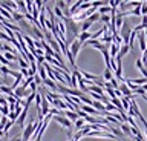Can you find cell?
<instances>
[{
    "label": "cell",
    "instance_id": "obj_9",
    "mask_svg": "<svg viewBox=\"0 0 147 141\" xmlns=\"http://www.w3.org/2000/svg\"><path fill=\"white\" fill-rule=\"evenodd\" d=\"M138 42H140V48H141V51L144 52L146 51V48H147V42H146V35H144V31H141L140 34H138Z\"/></svg>",
    "mask_w": 147,
    "mask_h": 141
},
{
    "label": "cell",
    "instance_id": "obj_24",
    "mask_svg": "<svg viewBox=\"0 0 147 141\" xmlns=\"http://www.w3.org/2000/svg\"><path fill=\"white\" fill-rule=\"evenodd\" d=\"M141 17H147V3L142 2L141 5Z\"/></svg>",
    "mask_w": 147,
    "mask_h": 141
},
{
    "label": "cell",
    "instance_id": "obj_26",
    "mask_svg": "<svg viewBox=\"0 0 147 141\" xmlns=\"http://www.w3.org/2000/svg\"><path fill=\"white\" fill-rule=\"evenodd\" d=\"M34 83H35L37 86H38V84H41V83H43V81H41V78H40L38 75H34Z\"/></svg>",
    "mask_w": 147,
    "mask_h": 141
},
{
    "label": "cell",
    "instance_id": "obj_19",
    "mask_svg": "<svg viewBox=\"0 0 147 141\" xmlns=\"http://www.w3.org/2000/svg\"><path fill=\"white\" fill-rule=\"evenodd\" d=\"M0 92H5V94H8V95H14V90L9 88V86H0Z\"/></svg>",
    "mask_w": 147,
    "mask_h": 141
},
{
    "label": "cell",
    "instance_id": "obj_23",
    "mask_svg": "<svg viewBox=\"0 0 147 141\" xmlns=\"http://www.w3.org/2000/svg\"><path fill=\"white\" fill-rule=\"evenodd\" d=\"M54 14H55V17H61V20L64 19V16H63V11L60 9L58 6H55V8H54Z\"/></svg>",
    "mask_w": 147,
    "mask_h": 141
},
{
    "label": "cell",
    "instance_id": "obj_28",
    "mask_svg": "<svg viewBox=\"0 0 147 141\" xmlns=\"http://www.w3.org/2000/svg\"><path fill=\"white\" fill-rule=\"evenodd\" d=\"M8 141H22V135H18V136H16V138H12V140H8Z\"/></svg>",
    "mask_w": 147,
    "mask_h": 141
},
{
    "label": "cell",
    "instance_id": "obj_33",
    "mask_svg": "<svg viewBox=\"0 0 147 141\" xmlns=\"http://www.w3.org/2000/svg\"><path fill=\"white\" fill-rule=\"evenodd\" d=\"M146 3H147V2H146Z\"/></svg>",
    "mask_w": 147,
    "mask_h": 141
},
{
    "label": "cell",
    "instance_id": "obj_13",
    "mask_svg": "<svg viewBox=\"0 0 147 141\" xmlns=\"http://www.w3.org/2000/svg\"><path fill=\"white\" fill-rule=\"evenodd\" d=\"M112 78H113V72L110 71V67H106V69H104V74H103V80L107 83V81H110Z\"/></svg>",
    "mask_w": 147,
    "mask_h": 141
},
{
    "label": "cell",
    "instance_id": "obj_6",
    "mask_svg": "<svg viewBox=\"0 0 147 141\" xmlns=\"http://www.w3.org/2000/svg\"><path fill=\"white\" fill-rule=\"evenodd\" d=\"M119 92H121L123 97H127V98H130V100H135V95L132 94V90L127 88V84H126V80L123 81L121 84H119Z\"/></svg>",
    "mask_w": 147,
    "mask_h": 141
},
{
    "label": "cell",
    "instance_id": "obj_22",
    "mask_svg": "<svg viewBox=\"0 0 147 141\" xmlns=\"http://www.w3.org/2000/svg\"><path fill=\"white\" fill-rule=\"evenodd\" d=\"M100 22L109 26V23H110V14H109V16H107V14H106V16H101V17H100Z\"/></svg>",
    "mask_w": 147,
    "mask_h": 141
},
{
    "label": "cell",
    "instance_id": "obj_10",
    "mask_svg": "<svg viewBox=\"0 0 147 141\" xmlns=\"http://www.w3.org/2000/svg\"><path fill=\"white\" fill-rule=\"evenodd\" d=\"M64 117H66L71 123H75V121L78 120V118H80L77 112H72V111H64Z\"/></svg>",
    "mask_w": 147,
    "mask_h": 141
},
{
    "label": "cell",
    "instance_id": "obj_1",
    "mask_svg": "<svg viewBox=\"0 0 147 141\" xmlns=\"http://www.w3.org/2000/svg\"><path fill=\"white\" fill-rule=\"evenodd\" d=\"M35 126H37V121H29L25 126L23 134H22V141H29V138L34 135V132H35Z\"/></svg>",
    "mask_w": 147,
    "mask_h": 141
},
{
    "label": "cell",
    "instance_id": "obj_17",
    "mask_svg": "<svg viewBox=\"0 0 147 141\" xmlns=\"http://www.w3.org/2000/svg\"><path fill=\"white\" fill-rule=\"evenodd\" d=\"M112 11V8H110L109 5H104V6H101V8H98V12H100V16H106L107 12H110Z\"/></svg>",
    "mask_w": 147,
    "mask_h": 141
},
{
    "label": "cell",
    "instance_id": "obj_14",
    "mask_svg": "<svg viewBox=\"0 0 147 141\" xmlns=\"http://www.w3.org/2000/svg\"><path fill=\"white\" fill-rule=\"evenodd\" d=\"M90 37H92V32H80V35H78V40L84 45L87 40H90Z\"/></svg>",
    "mask_w": 147,
    "mask_h": 141
},
{
    "label": "cell",
    "instance_id": "obj_21",
    "mask_svg": "<svg viewBox=\"0 0 147 141\" xmlns=\"http://www.w3.org/2000/svg\"><path fill=\"white\" fill-rule=\"evenodd\" d=\"M17 60H18V65H20V69H28V66H29V65H28L26 60H23V57H18Z\"/></svg>",
    "mask_w": 147,
    "mask_h": 141
},
{
    "label": "cell",
    "instance_id": "obj_31",
    "mask_svg": "<svg viewBox=\"0 0 147 141\" xmlns=\"http://www.w3.org/2000/svg\"><path fill=\"white\" fill-rule=\"evenodd\" d=\"M0 49H3V43L2 42H0Z\"/></svg>",
    "mask_w": 147,
    "mask_h": 141
},
{
    "label": "cell",
    "instance_id": "obj_11",
    "mask_svg": "<svg viewBox=\"0 0 147 141\" xmlns=\"http://www.w3.org/2000/svg\"><path fill=\"white\" fill-rule=\"evenodd\" d=\"M135 65H136V67H138V69H140V71H141V74H142V75H144V78H147V67H146L144 65H142V61H141V58H138V60L135 61Z\"/></svg>",
    "mask_w": 147,
    "mask_h": 141
},
{
    "label": "cell",
    "instance_id": "obj_32",
    "mask_svg": "<svg viewBox=\"0 0 147 141\" xmlns=\"http://www.w3.org/2000/svg\"><path fill=\"white\" fill-rule=\"evenodd\" d=\"M144 35H146V37H147V29H144Z\"/></svg>",
    "mask_w": 147,
    "mask_h": 141
},
{
    "label": "cell",
    "instance_id": "obj_27",
    "mask_svg": "<svg viewBox=\"0 0 147 141\" xmlns=\"http://www.w3.org/2000/svg\"><path fill=\"white\" fill-rule=\"evenodd\" d=\"M141 25L144 29H147V17H141Z\"/></svg>",
    "mask_w": 147,
    "mask_h": 141
},
{
    "label": "cell",
    "instance_id": "obj_3",
    "mask_svg": "<svg viewBox=\"0 0 147 141\" xmlns=\"http://www.w3.org/2000/svg\"><path fill=\"white\" fill-rule=\"evenodd\" d=\"M64 20V26H66V29H69L72 32V35L75 37V40L78 38V35H80V28H78V25L74 22L72 19H63Z\"/></svg>",
    "mask_w": 147,
    "mask_h": 141
},
{
    "label": "cell",
    "instance_id": "obj_7",
    "mask_svg": "<svg viewBox=\"0 0 147 141\" xmlns=\"http://www.w3.org/2000/svg\"><path fill=\"white\" fill-rule=\"evenodd\" d=\"M118 127L121 129V132H123L124 135H127L129 138H132V140H133V134H132V130H130V126H129L127 123H121V124H119Z\"/></svg>",
    "mask_w": 147,
    "mask_h": 141
},
{
    "label": "cell",
    "instance_id": "obj_12",
    "mask_svg": "<svg viewBox=\"0 0 147 141\" xmlns=\"http://www.w3.org/2000/svg\"><path fill=\"white\" fill-rule=\"evenodd\" d=\"M123 19H124V17H123L121 12H117V17H115V25H117V31L123 28V23H124V20H123Z\"/></svg>",
    "mask_w": 147,
    "mask_h": 141
},
{
    "label": "cell",
    "instance_id": "obj_18",
    "mask_svg": "<svg viewBox=\"0 0 147 141\" xmlns=\"http://www.w3.org/2000/svg\"><path fill=\"white\" fill-rule=\"evenodd\" d=\"M74 126H75L77 130H81L83 127H84V120H83V118H78V120L74 123Z\"/></svg>",
    "mask_w": 147,
    "mask_h": 141
},
{
    "label": "cell",
    "instance_id": "obj_29",
    "mask_svg": "<svg viewBox=\"0 0 147 141\" xmlns=\"http://www.w3.org/2000/svg\"><path fill=\"white\" fill-rule=\"evenodd\" d=\"M142 88V90H144V92H147V84H144V86H141Z\"/></svg>",
    "mask_w": 147,
    "mask_h": 141
},
{
    "label": "cell",
    "instance_id": "obj_30",
    "mask_svg": "<svg viewBox=\"0 0 147 141\" xmlns=\"http://www.w3.org/2000/svg\"><path fill=\"white\" fill-rule=\"evenodd\" d=\"M0 86H3V77L0 75Z\"/></svg>",
    "mask_w": 147,
    "mask_h": 141
},
{
    "label": "cell",
    "instance_id": "obj_20",
    "mask_svg": "<svg viewBox=\"0 0 147 141\" xmlns=\"http://www.w3.org/2000/svg\"><path fill=\"white\" fill-rule=\"evenodd\" d=\"M100 17H101V16H100V12H98V11H96V12H94V14H92V16L89 17V19H87V20H89V22H90V23H92V25H94V23H95V22H96V20H100Z\"/></svg>",
    "mask_w": 147,
    "mask_h": 141
},
{
    "label": "cell",
    "instance_id": "obj_15",
    "mask_svg": "<svg viewBox=\"0 0 147 141\" xmlns=\"http://www.w3.org/2000/svg\"><path fill=\"white\" fill-rule=\"evenodd\" d=\"M129 51H130V48H129L127 45H121V48H119V52H118V55H117V57H118V58H123ZM117 57H115V58H117Z\"/></svg>",
    "mask_w": 147,
    "mask_h": 141
},
{
    "label": "cell",
    "instance_id": "obj_25",
    "mask_svg": "<svg viewBox=\"0 0 147 141\" xmlns=\"http://www.w3.org/2000/svg\"><path fill=\"white\" fill-rule=\"evenodd\" d=\"M20 74L25 77V78H28V77H29V69H20Z\"/></svg>",
    "mask_w": 147,
    "mask_h": 141
},
{
    "label": "cell",
    "instance_id": "obj_2",
    "mask_svg": "<svg viewBox=\"0 0 147 141\" xmlns=\"http://www.w3.org/2000/svg\"><path fill=\"white\" fill-rule=\"evenodd\" d=\"M130 34H132V29H130V25L127 22L123 23V28L119 29V37L123 38V43L129 46V38H130Z\"/></svg>",
    "mask_w": 147,
    "mask_h": 141
},
{
    "label": "cell",
    "instance_id": "obj_16",
    "mask_svg": "<svg viewBox=\"0 0 147 141\" xmlns=\"http://www.w3.org/2000/svg\"><path fill=\"white\" fill-rule=\"evenodd\" d=\"M90 26H92V23L89 20H84L83 22V25H81V32H89V29H90Z\"/></svg>",
    "mask_w": 147,
    "mask_h": 141
},
{
    "label": "cell",
    "instance_id": "obj_4",
    "mask_svg": "<svg viewBox=\"0 0 147 141\" xmlns=\"http://www.w3.org/2000/svg\"><path fill=\"white\" fill-rule=\"evenodd\" d=\"M81 46H83V43H81L78 38H77V40H74V42L71 43V46H69V52H71V55H72L74 60H75V58L78 57V52H80Z\"/></svg>",
    "mask_w": 147,
    "mask_h": 141
},
{
    "label": "cell",
    "instance_id": "obj_8",
    "mask_svg": "<svg viewBox=\"0 0 147 141\" xmlns=\"http://www.w3.org/2000/svg\"><path fill=\"white\" fill-rule=\"evenodd\" d=\"M80 109H81L83 112H86L87 115H96V117L100 115V112H98V111H95V109L92 107V106H86V104H81Z\"/></svg>",
    "mask_w": 147,
    "mask_h": 141
},
{
    "label": "cell",
    "instance_id": "obj_5",
    "mask_svg": "<svg viewBox=\"0 0 147 141\" xmlns=\"http://www.w3.org/2000/svg\"><path fill=\"white\" fill-rule=\"evenodd\" d=\"M54 120L58 123V124H61L63 127H66V129H69V132H71V129H72V123L67 120L64 115H55L54 117Z\"/></svg>",
    "mask_w": 147,
    "mask_h": 141
}]
</instances>
